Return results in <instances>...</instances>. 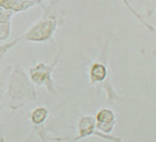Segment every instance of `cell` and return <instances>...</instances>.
<instances>
[{"mask_svg":"<svg viewBox=\"0 0 156 142\" xmlns=\"http://www.w3.org/2000/svg\"><path fill=\"white\" fill-rule=\"evenodd\" d=\"M37 98L36 86L30 80L26 71L19 65L12 66L4 92L3 108L15 112L36 101Z\"/></svg>","mask_w":156,"mask_h":142,"instance_id":"obj_1","label":"cell"},{"mask_svg":"<svg viewBox=\"0 0 156 142\" xmlns=\"http://www.w3.org/2000/svg\"><path fill=\"white\" fill-rule=\"evenodd\" d=\"M11 69H12V66L0 67V110L3 108L4 92H5L7 77H9V74L11 72Z\"/></svg>","mask_w":156,"mask_h":142,"instance_id":"obj_8","label":"cell"},{"mask_svg":"<svg viewBox=\"0 0 156 142\" xmlns=\"http://www.w3.org/2000/svg\"><path fill=\"white\" fill-rule=\"evenodd\" d=\"M64 23V12L58 0H52L43 16L20 37V40L44 43L53 39L56 29Z\"/></svg>","mask_w":156,"mask_h":142,"instance_id":"obj_2","label":"cell"},{"mask_svg":"<svg viewBox=\"0 0 156 142\" xmlns=\"http://www.w3.org/2000/svg\"><path fill=\"white\" fill-rule=\"evenodd\" d=\"M11 36V21L0 20V40H5Z\"/></svg>","mask_w":156,"mask_h":142,"instance_id":"obj_9","label":"cell"},{"mask_svg":"<svg viewBox=\"0 0 156 142\" xmlns=\"http://www.w3.org/2000/svg\"><path fill=\"white\" fill-rule=\"evenodd\" d=\"M19 41H20V38H17V39L14 40V41H12L9 43H6V44H3V45H0V64H1L2 61H3L4 57H5V54H6V52L9 51L11 48L14 47Z\"/></svg>","mask_w":156,"mask_h":142,"instance_id":"obj_10","label":"cell"},{"mask_svg":"<svg viewBox=\"0 0 156 142\" xmlns=\"http://www.w3.org/2000/svg\"><path fill=\"white\" fill-rule=\"evenodd\" d=\"M49 110L47 106L40 105L34 108L29 113V121L34 126H42L49 117Z\"/></svg>","mask_w":156,"mask_h":142,"instance_id":"obj_7","label":"cell"},{"mask_svg":"<svg viewBox=\"0 0 156 142\" xmlns=\"http://www.w3.org/2000/svg\"><path fill=\"white\" fill-rule=\"evenodd\" d=\"M97 135L102 139L109 140L107 137L102 135L101 133L97 131L96 129V121L93 115H84V114H78V122H77V135L72 139L73 141L82 140L87 137Z\"/></svg>","mask_w":156,"mask_h":142,"instance_id":"obj_6","label":"cell"},{"mask_svg":"<svg viewBox=\"0 0 156 142\" xmlns=\"http://www.w3.org/2000/svg\"><path fill=\"white\" fill-rule=\"evenodd\" d=\"M109 42H107L102 48L101 54L99 59L90 64L89 68V80L92 85H104L105 82H108L109 78V65H108V59H109Z\"/></svg>","mask_w":156,"mask_h":142,"instance_id":"obj_4","label":"cell"},{"mask_svg":"<svg viewBox=\"0 0 156 142\" xmlns=\"http://www.w3.org/2000/svg\"><path fill=\"white\" fill-rule=\"evenodd\" d=\"M60 52L55 57V59L50 64L44 62H37L28 69V77L34 86L45 87L50 93H55V83H54V71L59 62Z\"/></svg>","mask_w":156,"mask_h":142,"instance_id":"obj_3","label":"cell"},{"mask_svg":"<svg viewBox=\"0 0 156 142\" xmlns=\"http://www.w3.org/2000/svg\"><path fill=\"white\" fill-rule=\"evenodd\" d=\"M95 117V121H96V129L99 133L102 135L107 137L110 141H120V138L112 136L110 134L114 132L115 125H117V114L112 109L110 108H101L98 110Z\"/></svg>","mask_w":156,"mask_h":142,"instance_id":"obj_5","label":"cell"}]
</instances>
